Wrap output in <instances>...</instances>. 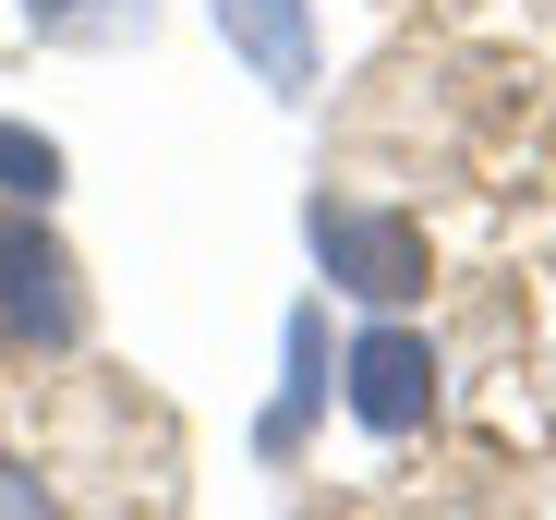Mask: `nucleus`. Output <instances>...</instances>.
Instances as JSON below:
<instances>
[{"label":"nucleus","mask_w":556,"mask_h":520,"mask_svg":"<svg viewBox=\"0 0 556 520\" xmlns=\"http://www.w3.org/2000/svg\"><path fill=\"white\" fill-rule=\"evenodd\" d=\"M73 339H85L73 254L49 242V218H0V352L37 364V352H73Z\"/></svg>","instance_id":"obj_1"},{"label":"nucleus","mask_w":556,"mask_h":520,"mask_svg":"<svg viewBox=\"0 0 556 520\" xmlns=\"http://www.w3.org/2000/svg\"><path fill=\"white\" fill-rule=\"evenodd\" d=\"M315 254H327V279L363 291V303H412L424 291V230H400L388 206H351V194H315Z\"/></svg>","instance_id":"obj_2"},{"label":"nucleus","mask_w":556,"mask_h":520,"mask_svg":"<svg viewBox=\"0 0 556 520\" xmlns=\"http://www.w3.org/2000/svg\"><path fill=\"white\" fill-rule=\"evenodd\" d=\"M351 411L376 423V436H412V423L435 411V352L412 327H363L351 339Z\"/></svg>","instance_id":"obj_3"},{"label":"nucleus","mask_w":556,"mask_h":520,"mask_svg":"<svg viewBox=\"0 0 556 520\" xmlns=\"http://www.w3.org/2000/svg\"><path fill=\"white\" fill-rule=\"evenodd\" d=\"M218 25H230V49L278 85V98H303L315 85V37H303V0H218Z\"/></svg>","instance_id":"obj_4"},{"label":"nucleus","mask_w":556,"mask_h":520,"mask_svg":"<svg viewBox=\"0 0 556 520\" xmlns=\"http://www.w3.org/2000/svg\"><path fill=\"white\" fill-rule=\"evenodd\" d=\"M146 13L157 0H25V25L61 49H122V37H146Z\"/></svg>","instance_id":"obj_5"},{"label":"nucleus","mask_w":556,"mask_h":520,"mask_svg":"<svg viewBox=\"0 0 556 520\" xmlns=\"http://www.w3.org/2000/svg\"><path fill=\"white\" fill-rule=\"evenodd\" d=\"M0 194H13V206H49V194H61V145L0 122Z\"/></svg>","instance_id":"obj_6"},{"label":"nucleus","mask_w":556,"mask_h":520,"mask_svg":"<svg viewBox=\"0 0 556 520\" xmlns=\"http://www.w3.org/2000/svg\"><path fill=\"white\" fill-rule=\"evenodd\" d=\"M0 520H61V496H49L25 460H0Z\"/></svg>","instance_id":"obj_7"}]
</instances>
